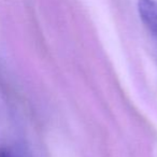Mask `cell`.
<instances>
[{"label": "cell", "mask_w": 157, "mask_h": 157, "mask_svg": "<svg viewBox=\"0 0 157 157\" xmlns=\"http://www.w3.org/2000/svg\"><path fill=\"white\" fill-rule=\"evenodd\" d=\"M138 10L142 22L157 39V1L138 0Z\"/></svg>", "instance_id": "1"}, {"label": "cell", "mask_w": 157, "mask_h": 157, "mask_svg": "<svg viewBox=\"0 0 157 157\" xmlns=\"http://www.w3.org/2000/svg\"><path fill=\"white\" fill-rule=\"evenodd\" d=\"M0 157H23V155L13 146L0 145Z\"/></svg>", "instance_id": "2"}]
</instances>
